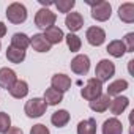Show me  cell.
I'll use <instances>...</instances> for the list:
<instances>
[{"instance_id":"cell-1","label":"cell","mask_w":134,"mask_h":134,"mask_svg":"<svg viewBox=\"0 0 134 134\" xmlns=\"http://www.w3.org/2000/svg\"><path fill=\"white\" fill-rule=\"evenodd\" d=\"M92 7V18L98 22H106L110 19L112 14V7L106 0H96V2H87Z\"/></svg>"},{"instance_id":"cell-2","label":"cell","mask_w":134,"mask_h":134,"mask_svg":"<svg viewBox=\"0 0 134 134\" xmlns=\"http://www.w3.org/2000/svg\"><path fill=\"white\" fill-rule=\"evenodd\" d=\"M115 74V65L107 60V58H103L99 60V63L96 65V70H95V79H98L101 84L103 82H109V79Z\"/></svg>"},{"instance_id":"cell-3","label":"cell","mask_w":134,"mask_h":134,"mask_svg":"<svg viewBox=\"0 0 134 134\" xmlns=\"http://www.w3.org/2000/svg\"><path fill=\"white\" fill-rule=\"evenodd\" d=\"M7 18L11 24H22L27 21V8L19 3V2H14L11 5H8L7 8Z\"/></svg>"},{"instance_id":"cell-4","label":"cell","mask_w":134,"mask_h":134,"mask_svg":"<svg viewBox=\"0 0 134 134\" xmlns=\"http://www.w3.org/2000/svg\"><path fill=\"white\" fill-rule=\"evenodd\" d=\"M46 109H47V104L44 103L43 98H32L25 103L24 106V112L27 114V117L30 118H38L41 117L43 114H46Z\"/></svg>"},{"instance_id":"cell-5","label":"cell","mask_w":134,"mask_h":134,"mask_svg":"<svg viewBox=\"0 0 134 134\" xmlns=\"http://www.w3.org/2000/svg\"><path fill=\"white\" fill-rule=\"evenodd\" d=\"M55 21H57V14L52 13L47 8H41L35 14V25L40 27V29H44V30L49 29V27H54Z\"/></svg>"},{"instance_id":"cell-6","label":"cell","mask_w":134,"mask_h":134,"mask_svg":"<svg viewBox=\"0 0 134 134\" xmlns=\"http://www.w3.org/2000/svg\"><path fill=\"white\" fill-rule=\"evenodd\" d=\"M101 93H103V84L98 79H95V77L88 79L87 84H85V87L81 90V96L84 99H87V101H92V99L98 98Z\"/></svg>"},{"instance_id":"cell-7","label":"cell","mask_w":134,"mask_h":134,"mask_svg":"<svg viewBox=\"0 0 134 134\" xmlns=\"http://www.w3.org/2000/svg\"><path fill=\"white\" fill-rule=\"evenodd\" d=\"M71 71L74 73V74H79V76H84V74H87L88 73V70H90V58H88V55H85V54H79V55H76L73 60H71Z\"/></svg>"},{"instance_id":"cell-8","label":"cell","mask_w":134,"mask_h":134,"mask_svg":"<svg viewBox=\"0 0 134 134\" xmlns=\"http://www.w3.org/2000/svg\"><path fill=\"white\" fill-rule=\"evenodd\" d=\"M85 38L88 41V44L92 46H101L104 41H106V32L101 29V27H88L87 32H85Z\"/></svg>"},{"instance_id":"cell-9","label":"cell","mask_w":134,"mask_h":134,"mask_svg":"<svg viewBox=\"0 0 134 134\" xmlns=\"http://www.w3.org/2000/svg\"><path fill=\"white\" fill-rule=\"evenodd\" d=\"M51 87L58 90V92H62V93H65V92H68L70 87H71V79H70V76H66L63 73L54 74L52 79H51Z\"/></svg>"},{"instance_id":"cell-10","label":"cell","mask_w":134,"mask_h":134,"mask_svg":"<svg viewBox=\"0 0 134 134\" xmlns=\"http://www.w3.org/2000/svg\"><path fill=\"white\" fill-rule=\"evenodd\" d=\"M65 25L70 29L71 33L79 32L84 27V18H82V14L81 13H76V11L68 13V14H66V18H65Z\"/></svg>"},{"instance_id":"cell-11","label":"cell","mask_w":134,"mask_h":134,"mask_svg":"<svg viewBox=\"0 0 134 134\" xmlns=\"http://www.w3.org/2000/svg\"><path fill=\"white\" fill-rule=\"evenodd\" d=\"M16 81H18V76L11 68H0V88L10 90Z\"/></svg>"},{"instance_id":"cell-12","label":"cell","mask_w":134,"mask_h":134,"mask_svg":"<svg viewBox=\"0 0 134 134\" xmlns=\"http://www.w3.org/2000/svg\"><path fill=\"white\" fill-rule=\"evenodd\" d=\"M43 36L46 38V41L52 46V44H58V43H62L63 41V38H65V33H63V30L62 29H58V27H49V29H46L44 30V33H43Z\"/></svg>"},{"instance_id":"cell-13","label":"cell","mask_w":134,"mask_h":134,"mask_svg":"<svg viewBox=\"0 0 134 134\" xmlns=\"http://www.w3.org/2000/svg\"><path fill=\"white\" fill-rule=\"evenodd\" d=\"M109 106H110V96L103 95V93H101L98 98H95V99L90 101V109H92L93 112H98V114L106 112V110L109 109Z\"/></svg>"},{"instance_id":"cell-14","label":"cell","mask_w":134,"mask_h":134,"mask_svg":"<svg viewBox=\"0 0 134 134\" xmlns=\"http://www.w3.org/2000/svg\"><path fill=\"white\" fill-rule=\"evenodd\" d=\"M103 134H123V125L118 118L112 117L103 123Z\"/></svg>"},{"instance_id":"cell-15","label":"cell","mask_w":134,"mask_h":134,"mask_svg":"<svg viewBox=\"0 0 134 134\" xmlns=\"http://www.w3.org/2000/svg\"><path fill=\"white\" fill-rule=\"evenodd\" d=\"M118 18L120 21L126 22V24H132L134 22V3L126 2L118 8Z\"/></svg>"},{"instance_id":"cell-16","label":"cell","mask_w":134,"mask_h":134,"mask_svg":"<svg viewBox=\"0 0 134 134\" xmlns=\"http://www.w3.org/2000/svg\"><path fill=\"white\" fill-rule=\"evenodd\" d=\"M30 46L33 47V51L36 52H49L51 51V44L46 41V38L43 36V33H36L30 38Z\"/></svg>"},{"instance_id":"cell-17","label":"cell","mask_w":134,"mask_h":134,"mask_svg":"<svg viewBox=\"0 0 134 134\" xmlns=\"http://www.w3.org/2000/svg\"><path fill=\"white\" fill-rule=\"evenodd\" d=\"M8 92H10V95H11L13 98H16V99L25 98V96L29 95V84H27L25 81L18 79V81L14 82V85H13Z\"/></svg>"},{"instance_id":"cell-18","label":"cell","mask_w":134,"mask_h":134,"mask_svg":"<svg viewBox=\"0 0 134 134\" xmlns=\"http://www.w3.org/2000/svg\"><path fill=\"white\" fill-rule=\"evenodd\" d=\"M68 121H70V112L65 110V109L55 110V112L52 114V117H51V123H52L54 126H57V128L66 126V125H68Z\"/></svg>"},{"instance_id":"cell-19","label":"cell","mask_w":134,"mask_h":134,"mask_svg":"<svg viewBox=\"0 0 134 134\" xmlns=\"http://www.w3.org/2000/svg\"><path fill=\"white\" fill-rule=\"evenodd\" d=\"M43 99H44V103H46L47 106H57V104H60V103L63 101V93L51 87V88H47V90L44 92Z\"/></svg>"},{"instance_id":"cell-20","label":"cell","mask_w":134,"mask_h":134,"mask_svg":"<svg viewBox=\"0 0 134 134\" xmlns=\"http://www.w3.org/2000/svg\"><path fill=\"white\" fill-rule=\"evenodd\" d=\"M128 104H129V99L126 96H115V99L110 101L109 109H110V112L114 115H120V114L125 112V109L128 107Z\"/></svg>"},{"instance_id":"cell-21","label":"cell","mask_w":134,"mask_h":134,"mask_svg":"<svg viewBox=\"0 0 134 134\" xmlns=\"http://www.w3.org/2000/svg\"><path fill=\"white\" fill-rule=\"evenodd\" d=\"M112 57H115V58H121L123 55H125V52H126V47H125V44H123V41L121 40H114V41H110L109 44H107V49H106Z\"/></svg>"},{"instance_id":"cell-22","label":"cell","mask_w":134,"mask_h":134,"mask_svg":"<svg viewBox=\"0 0 134 134\" xmlns=\"http://www.w3.org/2000/svg\"><path fill=\"white\" fill-rule=\"evenodd\" d=\"M128 81H125V79H117V81H114V82H110L109 84V87H107V96H118L121 92H125L126 88H128Z\"/></svg>"},{"instance_id":"cell-23","label":"cell","mask_w":134,"mask_h":134,"mask_svg":"<svg viewBox=\"0 0 134 134\" xmlns=\"http://www.w3.org/2000/svg\"><path fill=\"white\" fill-rule=\"evenodd\" d=\"M29 46H30V38H29L25 33H14V35L11 36V47L25 51Z\"/></svg>"},{"instance_id":"cell-24","label":"cell","mask_w":134,"mask_h":134,"mask_svg":"<svg viewBox=\"0 0 134 134\" xmlns=\"http://www.w3.org/2000/svg\"><path fill=\"white\" fill-rule=\"evenodd\" d=\"M77 134H96V120L95 118H87V120L79 121Z\"/></svg>"},{"instance_id":"cell-25","label":"cell","mask_w":134,"mask_h":134,"mask_svg":"<svg viewBox=\"0 0 134 134\" xmlns=\"http://www.w3.org/2000/svg\"><path fill=\"white\" fill-rule=\"evenodd\" d=\"M7 58L11 63H21L25 58V51H21V49H16V47H11L10 46L7 49Z\"/></svg>"},{"instance_id":"cell-26","label":"cell","mask_w":134,"mask_h":134,"mask_svg":"<svg viewBox=\"0 0 134 134\" xmlns=\"http://www.w3.org/2000/svg\"><path fill=\"white\" fill-rule=\"evenodd\" d=\"M65 40H66L68 49H70L71 52H77V51H81L82 41H81V38H79L77 35H74V33H68V35L65 36Z\"/></svg>"},{"instance_id":"cell-27","label":"cell","mask_w":134,"mask_h":134,"mask_svg":"<svg viewBox=\"0 0 134 134\" xmlns=\"http://www.w3.org/2000/svg\"><path fill=\"white\" fill-rule=\"evenodd\" d=\"M76 5V0H58V2H55V7L58 8L60 13H66L68 14Z\"/></svg>"},{"instance_id":"cell-28","label":"cell","mask_w":134,"mask_h":134,"mask_svg":"<svg viewBox=\"0 0 134 134\" xmlns=\"http://www.w3.org/2000/svg\"><path fill=\"white\" fill-rule=\"evenodd\" d=\"M11 128V118L7 112H0V134H5Z\"/></svg>"},{"instance_id":"cell-29","label":"cell","mask_w":134,"mask_h":134,"mask_svg":"<svg viewBox=\"0 0 134 134\" xmlns=\"http://www.w3.org/2000/svg\"><path fill=\"white\" fill-rule=\"evenodd\" d=\"M125 47H126V52H134V33H126L125 36V41H123Z\"/></svg>"},{"instance_id":"cell-30","label":"cell","mask_w":134,"mask_h":134,"mask_svg":"<svg viewBox=\"0 0 134 134\" xmlns=\"http://www.w3.org/2000/svg\"><path fill=\"white\" fill-rule=\"evenodd\" d=\"M30 134H51V132H49V129H47L44 125L38 123V125H33V126H32Z\"/></svg>"},{"instance_id":"cell-31","label":"cell","mask_w":134,"mask_h":134,"mask_svg":"<svg viewBox=\"0 0 134 134\" xmlns=\"http://www.w3.org/2000/svg\"><path fill=\"white\" fill-rule=\"evenodd\" d=\"M5 134H24V132H22V129H21V128H10Z\"/></svg>"},{"instance_id":"cell-32","label":"cell","mask_w":134,"mask_h":134,"mask_svg":"<svg viewBox=\"0 0 134 134\" xmlns=\"http://www.w3.org/2000/svg\"><path fill=\"white\" fill-rule=\"evenodd\" d=\"M7 35V25L3 22H0V38H3Z\"/></svg>"},{"instance_id":"cell-33","label":"cell","mask_w":134,"mask_h":134,"mask_svg":"<svg viewBox=\"0 0 134 134\" xmlns=\"http://www.w3.org/2000/svg\"><path fill=\"white\" fill-rule=\"evenodd\" d=\"M0 49H2V43H0Z\"/></svg>"}]
</instances>
